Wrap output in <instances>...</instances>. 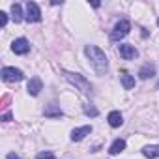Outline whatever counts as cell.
<instances>
[{"mask_svg":"<svg viewBox=\"0 0 159 159\" xmlns=\"http://www.w3.org/2000/svg\"><path fill=\"white\" fill-rule=\"evenodd\" d=\"M118 52H120V56H122L124 60H133V58H137V56H139L137 49H135L133 45H125V43L118 47Z\"/></svg>","mask_w":159,"mask_h":159,"instance_id":"cell-7","label":"cell"},{"mask_svg":"<svg viewBox=\"0 0 159 159\" xmlns=\"http://www.w3.org/2000/svg\"><path fill=\"white\" fill-rule=\"evenodd\" d=\"M142 155L148 157V159L159 157V146H157V144H153V146H144V148H142Z\"/></svg>","mask_w":159,"mask_h":159,"instance_id":"cell-15","label":"cell"},{"mask_svg":"<svg viewBox=\"0 0 159 159\" xmlns=\"http://www.w3.org/2000/svg\"><path fill=\"white\" fill-rule=\"evenodd\" d=\"M10 99H11V98H10L8 94H6V96H2V101H0V107H2V109H6V107H8V103H10Z\"/></svg>","mask_w":159,"mask_h":159,"instance_id":"cell-19","label":"cell"},{"mask_svg":"<svg viewBox=\"0 0 159 159\" xmlns=\"http://www.w3.org/2000/svg\"><path fill=\"white\" fill-rule=\"evenodd\" d=\"M43 114L47 118H60V116H64V112H62V109L58 105H47L45 111H43Z\"/></svg>","mask_w":159,"mask_h":159,"instance_id":"cell-11","label":"cell"},{"mask_svg":"<svg viewBox=\"0 0 159 159\" xmlns=\"http://www.w3.org/2000/svg\"><path fill=\"white\" fill-rule=\"evenodd\" d=\"M36 157H38V159H56L52 152H39Z\"/></svg>","mask_w":159,"mask_h":159,"instance_id":"cell-17","label":"cell"},{"mask_svg":"<svg viewBox=\"0 0 159 159\" xmlns=\"http://www.w3.org/2000/svg\"><path fill=\"white\" fill-rule=\"evenodd\" d=\"M157 25H159V21H157Z\"/></svg>","mask_w":159,"mask_h":159,"instance_id":"cell-23","label":"cell"},{"mask_svg":"<svg viewBox=\"0 0 159 159\" xmlns=\"http://www.w3.org/2000/svg\"><path fill=\"white\" fill-rule=\"evenodd\" d=\"M92 133V125H84V127H77V129H73L71 131V140H75V142H79V140H83L86 135H90Z\"/></svg>","mask_w":159,"mask_h":159,"instance_id":"cell-8","label":"cell"},{"mask_svg":"<svg viewBox=\"0 0 159 159\" xmlns=\"http://www.w3.org/2000/svg\"><path fill=\"white\" fill-rule=\"evenodd\" d=\"M11 19H13L15 23H21V21H23V10H21L19 4H13V6H11Z\"/></svg>","mask_w":159,"mask_h":159,"instance_id":"cell-16","label":"cell"},{"mask_svg":"<svg viewBox=\"0 0 159 159\" xmlns=\"http://www.w3.org/2000/svg\"><path fill=\"white\" fill-rule=\"evenodd\" d=\"M11 49H13V52H15V54H26V52L30 51V43H28V39L19 38V39H15V41H13Z\"/></svg>","mask_w":159,"mask_h":159,"instance_id":"cell-6","label":"cell"},{"mask_svg":"<svg viewBox=\"0 0 159 159\" xmlns=\"http://www.w3.org/2000/svg\"><path fill=\"white\" fill-rule=\"evenodd\" d=\"M107 120H109V125H111V127H120V125L124 124V118H122V114H120L118 111H112Z\"/></svg>","mask_w":159,"mask_h":159,"instance_id":"cell-14","label":"cell"},{"mask_svg":"<svg viewBox=\"0 0 159 159\" xmlns=\"http://www.w3.org/2000/svg\"><path fill=\"white\" fill-rule=\"evenodd\" d=\"M84 52H86V56H88V60H90L92 67L96 69V73L103 75V73L107 71V67H109L107 54H105L101 49H98L96 45H86V47H84Z\"/></svg>","mask_w":159,"mask_h":159,"instance_id":"cell-1","label":"cell"},{"mask_svg":"<svg viewBox=\"0 0 159 159\" xmlns=\"http://www.w3.org/2000/svg\"><path fill=\"white\" fill-rule=\"evenodd\" d=\"M64 79L67 83H71L77 90H81L83 94H92V84L86 81V77H83L81 73H73V71H62Z\"/></svg>","mask_w":159,"mask_h":159,"instance_id":"cell-2","label":"cell"},{"mask_svg":"<svg viewBox=\"0 0 159 159\" xmlns=\"http://www.w3.org/2000/svg\"><path fill=\"white\" fill-rule=\"evenodd\" d=\"M124 150H125V140H124V139H116V140L111 144L109 153H111V155H118V153H122Z\"/></svg>","mask_w":159,"mask_h":159,"instance_id":"cell-12","label":"cell"},{"mask_svg":"<svg viewBox=\"0 0 159 159\" xmlns=\"http://www.w3.org/2000/svg\"><path fill=\"white\" fill-rule=\"evenodd\" d=\"M129 30H131L129 21L122 19V21H118V23L114 25V28H112V32H111V39H112V41H120V39H124V38L129 34Z\"/></svg>","mask_w":159,"mask_h":159,"instance_id":"cell-3","label":"cell"},{"mask_svg":"<svg viewBox=\"0 0 159 159\" xmlns=\"http://www.w3.org/2000/svg\"><path fill=\"white\" fill-rule=\"evenodd\" d=\"M8 159H21V157H19L17 153H13V152H10V153H8Z\"/></svg>","mask_w":159,"mask_h":159,"instance_id":"cell-22","label":"cell"},{"mask_svg":"<svg viewBox=\"0 0 159 159\" xmlns=\"http://www.w3.org/2000/svg\"><path fill=\"white\" fill-rule=\"evenodd\" d=\"M155 75V67L152 66V64H144L140 69H139V77L142 79V81H146V79H150V77H153Z\"/></svg>","mask_w":159,"mask_h":159,"instance_id":"cell-13","label":"cell"},{"mask_svg":"<svg viewBox=\"0 0 159 159\" xmlns=\"http://www.w3.org/2000/svg\"><path fill=\"white\" fill-rule=\"evenodd\" d=\"M2 122H11V112H4L2 114Z\"/></svg>","mask_w":159,"mask_h":159,"instance_id":"cell-21","label":"cell"},{"mask_svg":"<svg viewBox=\"0 0 159 159\" xmlns=\"http://www.w3.org/2000/svg\"><path fill=\"white\" fill-rule=\"evenodd\" d=\"M6 23H8V15H6L4 11H0V26L4 28V26H6Z\"/></svg>","mask_w":159,"mask_h":159,"instance_id":"cell-20","label":"cell"},{"mask_svg":"<svg viewBox=\"0 0 159 159\" xmlns=\"http://www.w3.org/2000/svg\"><path fill=\"white\" fill-rule=\"evenodd\" d=\"M84 112L88 116H98V109H94L92 105H84Z\"/></svg>","mask_w":159,"mask_h":159,"instance_id":"cell-18","label":"cell"},{"mask_svg":"<svg viewBox=\"0 0 159 159\" xmlns=\"http://www.w3.org/2000/svg\"><path fill=\"white\" fill-rule=\"evenodd\" d=\"M25 19H26L28 23H38V21H41V11H39V8H38L36 2H28V4H26V15H25Z\"/></svg>","mask_w":159,"mask_h":159,"instance_id":"cell-5","label":"cell"},{"mask_svg":"<svg viewBox=\"0 0 159 159\" xmlns=\"http://www.w3.org/2000/svg\"><path fill=\"white\" fill-rule=\"evenodd\" d=\"M41 88H43L41 79H38V77H32L30 81H28V86H26V90H28V94H30V96H38V94L41 92Z\"/></svg>","mask_w":159,"mask_h":159,"instance_id":"cell-9","label":"cell"},{"mask_svg":"<svg viewBox=\"0 0 159 159\" xmlns=\"http://www.w3.org/2000/svg\"><path fill=\"white\" fill-rule=\"evenodd\" d=\"M120 79H122V86L125 88V90H131L133 86H135V77L129 73V71H120Z\"/></svg>","mask_w":159,"mask_h":159,"instance_id":"cell-10","label":"cell"},{"mask_svg":"<svg viewBox=\"0 0 159 159\" xmlns=\"http://www.w3.org/2000/svg\"><path fill=\"white\" fill-rule=\"evenodd\" d=\"M2 81L4 83H19V81H23V71L21 69H17V67H4L2 69Z\"/></svg>","mask_w":159,"mask_h":159,"instance_id":"cell-4","label":"cell"}]
</instances>
